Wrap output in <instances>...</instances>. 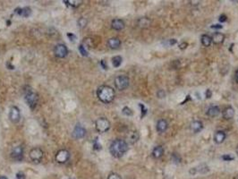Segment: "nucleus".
Here are the masks:
<instances>
[{
  "label": "nucleus",
  "mask_w": 238,
  "mask_h": 179,
  "mask_svg": "<svg viewBox=\"0 0 238 179\" xmlns=\"http://www.w3.org/2000/svg\"><path fill=\"white\" fill-rule=\"evenodd\" d=\"M138 139H139V135H138L137 132H132L131 134H130V136H129V141H130V143H134L135 142L138 141Z\"/></svg>",
  "instance_id": "nucleus-26"
},
{
  "label": "nucleus",
  "mask_w": 238,
  "mask_h": 179,
  "mask_svg": "<svg viewBox=\"0 0 238 179\" xmlns=\"http://www.w3.org/2000/svg\"><path fill=\"white\" fill-rule=\"evenodd\" d=\"M0 179H8V178H7L6 177H3V176H2V177H0Z\"/></svg>",
  "instance_id": "nucleus-44"
},
{
  "label": "nucleus",
  "mask_w": 238,
  "mask_h": 179,
  "mask_svg": "<svg viewBox=\"0 0 238 179\" xmlns=\"http://www.w3.org/2000/svg\"><path fill=\"white\" fill-rule=\"evenodd\" d=\"M15 13H16L17 15H22V16H23V17H28V16H30V15H31V14H32V9L30 8V7L19 8V9H16Z\"/></svg>",
  "instance_id": "nucleus-21"
},
{
  "label": "nucleus",
  "mask_w": 238,
  "mask_h": 179,
  "mask_svg": "<svg viewBox=\"0 0 238 179\" xmlns=\"http://www.w3.org/2000/svg\"><path fill=\"white\" fill-rule=\"evenodd\" d=\"M69 158H70V153L67 150H60L55 156L56 161L59 164H64V163L67 162Z\"/></svg>",
  "instance_id": "nucleus-6"
},
{
  "label": "nucleus",
  "mask_w": 238,
  "mask_h": 179,
  "mask_svg": "<svg viewBox=\"0 0 238 179\" xmlns=\"http://www.w3.org/2000/svg\"><path fill=\"white\" fill-rule=\"evenodd\" d=\"M205 95H206V98H207V99H210V98H211V96H212V92H211L210 90H207Z\"/></svg>",
  "instance_id": "nucleus-38"
},
{
  "label": "nucleus",
  "mask_w": 238,
  "mask_h": 179,
  "mask_svg": "<svg viewBox=\"0 0 238 179\" xmlns=\"http://www.w3.org/2000/svg\"><path fill=\"white\" fill-rule=\"evenodd\" d=\"M25 101L32 109H34L39 102V95L34 92L30 91L26 93Z\"/></svg>",
  "instance_id": "nucleus-5"
},
{
  "label": "nucleus",
  "mask_w": 238,
  "mask_h": 179,
  "mask_svg": "<svg viewBox=\"0 0 238 179\" xmlns=\"http://www.w3.org/2000/svg\"><path fill=\"white\" fill-rule=\"evenodd\" d=\"M61 179H74V178H72V177H62Z\"/></svg>",
  "instance_id": "nucleus-43"
},
{
  "label": "nucleus",
  "mask_w": 238,
  "mask_h": 179,
  "mask_svg": "<svg viewBox=\"0 0 238 179\" xmlns=\"http://www.w3.org/2000/svg\"><path fill=\"white\" fill-rule=\"evenodd\" d=\"M236 83H238V70L236 72Z\"/></svg>",
  "instance_id": "nucleus-42"
},
{
  "label": "nucleus",
  "mask_w": 238,
  "mask_h": 179,
  "mask_svg": "<svg viewBox=\"0 0 238 179\" xmlns=\"http://www.w3.org/2000/svg\"><path fill=\"white\" fill-rule=\"evenodd\" d=\"M234 159H235L234 157H232L231 155H228V154H226V155L222 156V160H224L225 161H231Z\"/></svg>",
  "instance_id": "nucleus-31"
},
{
  "label": "nucleus",
  "mask_w": 238,
  "mask_h": 179,
  "mask_svg": "<svg viewBox=\"0 0 238 179\" xmlns=\"http://www.w3.org/2000/svg\"><path fill=\"white\" fill-rule=\"evenodd\" d=\"M108 179H122L121 176L117 174V173H111L110 175L108 177Z\"/></svg>",
  "instance_id": "nucleus-30"
},
{
  "label": "nucleus",
  "mask_w": 238,
  "mask_h": 179,
  "mask_svg": "<svg viewBox=\"0 0 238 179\" xmlns=\"http://www.w3.org/2000/svg\"><path fill=\"white\" fill-rule=\"evenodd\" d=\"M85 134H86V130L80 125H77L72 134L73 137L75 139H82L85 136Z\"/></svg>",
  "instance_id": "nucleus-11"
},
{
  "label": "nucleus",
  "mask_w": 238,
  "mask_h": 179,
  "mask_svg": "<svg viewBox=\"0 0 238 179\" xmlns=\"http://www.w3.org/2000/svg\"><path fill=\"white\" fill-rule=\"evenodd\" d=\"M108 45L112 49H117L121 46V40L118 38H111L108 40Z\"/></svg>",
  "instance_id": "nucleus-18"
},
{
  "label": "nucleus",
  "mask_w": 238,
  "mask_h": 179,
  "mask_svg": "<svg viewBox=\"0 0 238 179\" xmlns=\"http://www.w3.org/2000/svg\"><path fill=\"white\" fill-rule=\"evenodd\" d=\"M176 43V39H170V40H167V42H166V44H167V46H173V45H175Z\"/></svg>",
  "instance_id": "nucleus-33"
},
{
  "label": "nucleus",
  "mask_w": 238,
  "mask_h": 179,
  "mask_svg": "<svg viewBox=\"0 0 238 179\" xmlns=\"http://www.w3.org/2000/svg\"><path fill=\"white\" fill-rule=\"evenodd\" d=\"M172 158H173V160L175 162H180L181 161V158L179 157L178 154L176 153H173L172 154Z\"/></svg>",
  "instance_id": "nucleus-32"
},
{
  "label": "nucleus",
  "mask_w": 238,
  "mask_h": 179,
  "mask_svg": "<svg viewBox=\"0 0 238 179\" xmlns=\"http://www.w3.org/2000/svg\"><path fill=\"white\" fill-rule=\"evenodd\" d=\"M21 117L20 110L17 107H12L9 112V118L13 123H17Z\"/></svg>",
  "instance_id": "nucleus-10"
},
{
  "label": "nucleus",
  "mask_w": 238,
  "mask_h": 179,
  "mask_svg": "<svg viewBox=\"0 0 238 179\" xmlns=\"http://www.w3.org/2000/svg\"><path fill=\"white\" fill-rule=\"evenodd\" d=\"M122 58L120 56H116L112 58V64L114 66V67H119L122 64Z\"/></svg>",
  "instance_id": "nucleus-24"
},
{
  "label": "nucleus",
  "mask_w": 238,
  "mask_h": 179,
  "mask_svg": "<svg viewBox=\"0 0 238 179\" xmlns=\"http://www.w3.org/2000/svg\"><path fill=\"white\" fill-rule=\"evenodd\" d=\"M43 151L40 148H33L30 151V158L35 163H40L43 158Z\"/></svg>",
  "instance_id": "nucleus-7"
},
{
  "label": "nucleus",
  "mask_w": 238,
  "mask_h": 179,
  "mask_svg": "<svg viewBox=\"0 0 238 179\" xmlns=\"http://www.w3.org/2000/svg\"><path fill=\"white\" fill-rule=\"evenodd\" d=\"M97 96L101 102L108 104L114 100L116 92H115V90L110 86L102 85L99 87L97 91Z\"/></svg>",
  "instance_id": "nucleus-2"
},
{
  "label": "nucleus",
  "mask_w": 238,
  "mask_h": 179,
  "mask_svg": "<svg viewBox=\"0 0 238 179\" xmlns=\"http://www.w3.org/2000/svg\"><path fill=\"white\" fill-rule=\"evenodd\" d=\"M17 179H25V175L23 172H18L16 174Z\"/></svg>",
  "instance_id": "nucleus-34"
},
{
  "label": "nucleus",
  "mask_w": 238,
  "mask_h": 179,
  "mask_svg": "<svg viewBox=\"0 0 238 179\" xmlns=\"http://www.w3.org/2000/svg\"><path fill=\"white\" fill-rule=\"evenodd\" d=\"M122 112H123L124 115H125V116H127V117H130V116L133 115V111H132L131 109H129L128 107H125V108L123 109Z\"/></svg>",
  "instance_id": "nucleus-27"
},
{
  "label": "nucleus",
  "mask_w": 238,
  "mask_h": 179,
  "mask_svg": "<svg viewBox=\"0 0 238 179\" xmlns=\"http://www.w3.org/2000/svg\"><path fill=\"white\" fill-rule=\"evenodd\" d=\"M101 66H103V68L104 69H108V66L105 64V61H104V60H102L101 61Z\"/></svg>",
  "instance_id": "nucleus-41"
},
{
  "label": "nucleus",
  "mask_w": 238,
  "mask_h": 179,
  "mask_svg": "<svg viewBox=\"0 0 238 179\" xmlns=\"http://www.w3.org/2000/svg\"><path fill=\"white\" fill-rule=\"evenodd\" d=\"M128 144L125 140L116 139L111 143L109 151L111 155L115 158H121L127 152Z\"/></svg>",
  "instance_id": "nucleus-1"
},
{
  "label": "nucleus",
  "mask_w": 238,
  "mask_h": 179,
  "mask_svg": "<svg viewBox=\"0 0 238 179\" xmlns=\"http://www.w3.org/2000/svg\"><path fill=\"white\" fill-rule=\"evenodd\" d=\"M95 127L96 130L100 134L106 133L110 128V122L106 117H100L95 122Z\"/></svg>",
  "instance_id": "nucleus-3"
},
{
  "label": "nucleus",
  "mask_w": 238,
  "mask_h": 179,
  "mask_svg": "<svg viewBox=\"0 0 238 179\" xmlns=\"http://www.w3.org/2000/svg\"><path fill=\"white\" fill-rule=\"evenodd\" d=\"M219 113H220V109L218 106H210L207 110V116L210 117H215L219 116Z\"/></svg>",
  "instance_id": "nucleus-17"
},
{
  "label": "nucleus",
  "mask_w": 238,
  "mask_h": 179,
  "mask_svg": "<svg viewBox=\"0 0 238 179\" xmlns=\"http://www.w3.org/2000/svg\"><path fill=\"white\" fill-rule=\"evenodd\" d=\"M79 50H80V53L83 56V57H87L89 54H88V51L86 50V49H85V47L82 44V45H80V47H79Z\"/></svg>",
  "instance_id": "nucleus-28"
},
{
  "label": "nucleus",
  "mask_w": 238,
  "mask_h": 179,
  "mask_svg": "<svg viewBox=\"0 0 238 179\" xmlns=\"http://www.w3.org/2000/svg\"><path fill=\"white\" fill-rule=\"evenodd\" d=\"M219 22L220 23H224V22H226L227 20V15H221L220 16H219Z\"/></svg>",
  "instance_id": "nucleus-36"
},
{
  "label": "nucleus",
  "mask_w": 238,
  "mask_h": 179,
  "mask_svg": "<svg viewBox=\"0 0 238 179\" xmlns=\"http://www.w3.org/2000/svg\"><path fill=\"white\" fill-rule=\"evenodd\" d=\"M87 24V20L85 19V18L82 17L79 19V21H78V25L80 26L81 28H83L85 27Z\"/></svg>",
  "instance_id": "nucleus-29"
},
{
  "label": "nucleus",
  "mask_w": 238,
  "mask_h": 179,
  "mask_svg": "<svg viewBox=\"0 0 238 179\" xmlns=\"http://www.w3.org/2000/svg\"><path fill=\"white\" fill-rule=\"evenodd\" d=\"M226 137H227V135H226V133L224 131H221V130L217 131L214 134V142L218 144H220L226 140Z\"/></svg>",
  "instance_id": "nucleus-12"
},
{
  "label": "nucleus",
  "mask_w": 238,
  "mask_h": 179,
  "mask_svg": "<svg viewBox=\"0 0 238 179\" xmlns=\"http://www.w3.org/2000/svg\"><path fill=\"white\" fill-rule=\"evenodd\" d=\"M211 39H212V42L214 44H221L224 41V40H225V36H224V34L220 33V32H215L213 34Z\"/></svg>",
  "instance_id": "nucleus-20"
},
{
  "label": "nucleus",
  "mask_w": 238,
  "mask_h": 179,
  "mask_svg": "<svg viewBox=\"0 0 238 179\" xmlns=\"http://www.w3.org/2000/svg\"><path fill=\"white\" fill-rule=\"evenodd\" d=\"M168 127V124L167 122V120L160 119L158 121L157 123V131L159 133H164L167 131V129Z\"/></svg>",
  "instance_id": "nucleus-16"
},
{
  "label": "nucleus",
  "mask_w": 238,
  "mask_h": 179,
  "mask_svg": "<svg viewBox=\"0 0 238 179\" xmlns=\"http://www.w3.org/2000/svg\"><path fill=\"white\" fill-rule=\"evenodd\" d=\"M54 53L56 55V57L59 58H64L67 56L68 49L66 45L64 44H57L55 49H54Z\"/></svg>",
  "instance_id": "nucleus-8"
},
{
  "label": "nucleus",
  "mask_w": 238,
  "mask_h": 179,
  "mask_svg": "<svg viewBox=\"0 0 238 179\" xmlns=\"http://www.w3.org/2000/svg\"><path fill=\"white\" fill-rule=\"evenodd\" d=\"M111 27L116 31H122L125 28V23L121 19H115L111 23Z\"/></svg>",
  "instance_id": "nucleus-14"
},
{
  "label": "nucleus",
  "mask_w": 238,
  "mask_h": 179,
  "mask_svg": "<svg viewBox=\"0 0 238 179\" xmlns=\"http://www.w3.org/2000/svg\"><path fill=\"white\" fill-rule=\"evenodd\" d=\"M158 96H159V98H164V97H165V92H164V91H159V92H158Z\"/></svg>",
  "instance_id": "nucleus-39"
},
{
  "label": "nucleus",
  "mask_w": 238,
  "mask_h": 179,
  "mask_svg": "<svg viewBox=\"0 0 238 179\" xmlns=\"http://www.w3.org/2000/svg\"><path fill=\"white\" fill-rule=\"evenodd\" d=\"M201 41H202V44L203 45L204 47L208 48V47H210V46L211 45L212 39H211L210 36H209V35L207 34H204L202 35V38H201Z\"/></svg>",
  "instance_id": "nucleus-22"
},
{
  "label": "nucleus",
  "mask_w": 238,
  "mask_h": 179,
  "mask_svg": "<svg viewBox=\"0 0 238 179\" xmlns=\"http://www.w3.org/2000/svg\"><path fill=\"white\" fill-rule=\"evenodd\" d=\"M130 80L126 75H119L115 79V86L118 91H124L129 86Z\"/></svg>",
  "instance_id": "nucleus-4"
},
{
  "label": "nucleus",
  "mask_w": 238,
  "mask_h": 179,
  "mask_svg": "<svg viewBox=\"0 0 238 179\" xmlns=\"http://www.w3.org/2000/svg\"><path fill=\"white\" fill-rule=\"evenodd\" d=\"M235 117V109L232 107H227L223 110V117L226 120L232 119Z\"/></svg>",
  "instance_id": "nucleus-15"
},
{
  "label": "nucleus",
  "mask_w": 238,
  "mask_h": 179,
  "mask_svg": "<svg viewBox=\"0 0 238 179\" xmlns=\"http://www.w3.org/2000/svg\"><path fill=\"white\" fill-rule=\"evenodd\" d=\"M190 129L193 132V133H200L202 129H203V124L199 121V120H195L193 122L191 123V126H190Z\"/></svg>",
  "instance_id": "nucleus-13"
},
{
  "label": "nucleus",
  "mask_w": 238,
  "mask_h": 179,
  "mask_svg": "<svg viewBox=\"0 0 238 179\" xmlns=\"http://www.w3.org/2000/svg\"><path fill=\"white\" fill-rule=\"evenodd\" d=\"M211 28L212 29H222L223 26L220 25V24H214V25L211 26Z\"/></svg>",
  "instance_id": "nucleus-40"
},
{
  "label": "nucleus",
  "mask_w": 238,
  "mask_h": 179,
  "mask_svg": "<svg viewBox=\"0 0 238 179\" xmlns=\"http://www.w3.org/2000/svg\"><path fill=\"white\" fill-rule=\"evenodd\" d=\"M65 3H66L68 6H72V7H78L83 2L82 1H78V0H66V1H64Z\"/></svg>",
  "instance_id": "nucleus-25"
},
{
  "label": "nucleus",
  "mask_w": 238,
  "mask_h": 179,
  "mask_svg": "<svg viewBox=\"0 0 238 179\" xmlns=\"http://www.w3.org/2000/svg\"><path fill=\"white\" fill-rule=\"evenodd\" d=\"M11 157L16 161H21L23 158V148L22 146L15 147L11 151Z\"/></svg>",
  "instance_id": "nucleus-9"
},
{
  "label": "nucleus",
  "mask_w": 238,
  "mask_h": 179,
  "mask_svg": "<svg viewBox=\"0 0 238 179\" xmlns=\"http://www.w3.org/2000/svg\"><path fill=\"white\" fill-rule=\"evenodd\" d=\"M151 21L147 17L140 18L138 20V25L141 28H147V27H149L150 24H151Z\"/></svg>",
  "instance_id": "nucleus-23"
},
{
  "label": "nucleus",
  "mask_w": 238,
  "mask_h": 179,
  "mask_svg": "<svg viewBox=\"0 0 238 179\" xmlns=\"http://www.w3.org/2000/svg\"><path fill=\"white\" fill-rule=\"evenodd\" d=\"M140 107L142 108V117H143L145 115H146V113H147V109H146V108H145L142 104H140Z\"/></svg>",
  "instance_id": "nucleus-35"
},
{
  "label": "nucleus",
  "mask_w": 238,
  "mask_h": 179,
  "mask_svg": "<svg viewBox=\"0 0 238 179\" xmlns=\"http://www.w3.org/2000/svg\"><path fill=\"white\" fill-rule=\"evenodd\" d=\"M236 154L238 155V145H237V147H236Z\"/></svg>",
  "instance_id": "nucleus-45"
},
{
  "label": "nucleus",
  "mask_w": 238,
  "mask_h": 179,
  "mask_svg": "<svg viewBox=\"0 0 238 179\" xmlns=\"http://www.w3.org/2000/svg\"><path fill=\"white\" fill-rule=\"evenodd\" d=\"M152 157L154 159H159L164 154V149L162 146H156L152 150Z\"/></svg>",
  "instance_id": "nucleus-19"
},
{
  "label": "nucleus",
  "mask_w": 238,
  "mask_h": 179,
  "mask_svg": "<svg viewBox=\"0 0 238 179\" xmlns=\"http://www.w3.org/2000/svg\"><path fill=\"white\" fill-rule=\"evenodd\" d=\"M186 47H188V43L186 42H183L179 45V49H185Z\"/></svg>",
  "instance_id": "nucleus-37"
}]
</instances>
